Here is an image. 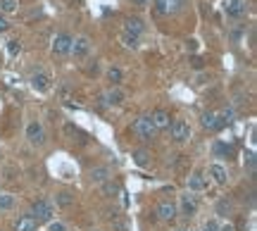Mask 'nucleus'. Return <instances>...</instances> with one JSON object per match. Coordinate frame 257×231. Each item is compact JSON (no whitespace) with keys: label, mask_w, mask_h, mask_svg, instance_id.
I'll use <instances>...</instances> for the list:
<instances>
[{"label":"nucleus","mask_w":257,"mask_h":231,"mask_svg":"<svg viewBox=\"0 0 257 231\" xmlns=\"http://www.w3.org/2000/svg\"><path fill=\"white\" fill-rule=\"evenodd\" d=\"M55 205H60V207H72L74 205V193H69V191H60V193L55 195Z\"/></svg>","instance_id":"nucleus-19"},{"label":"nucleus","mask_w":257,"mask_h":231,"mask_svg":"<svg viewBox=\"0 0 257 231\" xmlns=\"http://www.w3.org/2000/svg\"><path fill=\"white\" fill-rule=\"evenodd\" d=\"M200 124L207 131H221V129H224V122H221V117H219V112H217V110H207V112H205V114L200 117Z\"/></svg>","instance_id":"nucleus-8"},{"label":"nucleus","mask_w":257,"mask_h":231,"mask_svg":"<svg viewBox=\"0 0 257 231\" xmlns=\"http://www.w3.org/2000/svg\"><path fill=\"white\" fill-rule=\"evenodd\" d=\"M207 174L212 176L214 184H226V181H229V172H226V167L221 165V162H212V165L207 167Z\"/></svg>","instance_id":"nucleus-13"},{"label":"nucleus","mask_w":257,"mask_h":231,"mask_svg":"<svg viewBox=\"0 0 257 231\" xmlns=\"http://www.w3.org/2000/svg\"><path fill=\"white\" fill-rule=\"evenodd\" d=\"M134 5H138V8H146V5H150V0H131Z\"/></svg>","instance_id":"nucleus-35"},{"label":"nucleus","mask_w":257,"mask_h":231,"mask_svg":"<svg viewBox=\"0 0 257 231\" xmlns=\"http://www.w3.org/2000/svg\"><path fill=\"white\" fill-rule=\"evenodd\" d=\"M19 0H0V15H12L17 12Z\"/></svg>","instance_id":"nucleus-22"},{"label":"nucleus","mask_w":257,"mask_h":231,"mask_svg":"<svg viewBox=\"0 0 257 231\" xmlns=\"http://www.w3.org/2000/svg\"><path fill=\"white\" fill-rule=\"evenodd\" d=\"M100 188H102V193H105V195H110V198H112V195H117V193H119V186L114 184L112 179H110V181H105V184H100Z\"/></svg>","instance_id":"nucleus-25"},{"label":"nucleus","mask_w":257,"mask_h":231,"mask_svg":"<svg viewBox=\"0 0 257 231\" xmlns=\"http://www.w3.org/2000/svg\"><path fill=\"white\" fill-rule=\"evenodd\" d=\"M150 120H153V127H155L157 131H165V129L172 127V117H169V112L162 110V107L153 112V114H150Z\"/></svg>","instance_id":"nucleus-12"},{"label":"nucleus","mask_w":257,"mask_h":231,"mask_svg":"<svg viewBox=\"0 0 257 231\" xmlns=\"http://www.w3.org/2000/svg\"><path fill=\"white\" fill-rule=\"evenodd\" d=\"M207 188V176L202 174L200 169H195L191 176H188V191L191 193H202Z\"/></svg>","instance_id":"nucleus-11"},{"label":"nucleus","mask_w":257,"mask_h":231,"mask_svg":"<svg viewBox=\"0 0 257 231\" xmlns=\"http://www.w3.org/2000/svg\"><path fill=\"white\" fill-rule=\"evenodd\" d=\"M91 53V41H88V36H79V38H72V48H69V55L74 57H86Z\"/></svg>","instance_id":"nucleus-9"},{"label":"nucleus","mask_w":257,"mask_h":231,"mask_svg":"<svg viewBox=\"0 0 257 231\" xmlns=\"http://www.w3.org/2000/svg\"><path fill=\"white\" fill-rule=\"evenodd\" d=\"M172 139L176 141V143H188V139H191V127H188V122L184 120H172Z\"/></svg>","instance_id":"nucleus-5"},{"label":"nucleus","mask_w":257,"mask_h":231,"mask_svg":"<svg viewBox=\"0 0 257 231\" xmlns=\"http://www.w3.org/2000/svg\"><path fill=\"white\" fill-rule=\"evenodd\" d=\"M121 43L126 48H138V38L131 36V34H121Z\"/></svg>","instance_id":"nucleus-26"},{"label":"nucleus","mask_w":257,"mask_h":231,"mask_svg":"<svg viewBox=\"0 0 257 231\" xmlns=\"http://www.w3.org/2000/svg\"><path fill=\"white\" fill-rule=\"evenodd\" d=\"M155 214L160 222H174L176 219V203H172V200H162V203L155 207Z\"/></svg>","instance_id":"nucleus-7"},{"label":"nucleus","mask_w":257,"mask_h":231,"mask_svg":"<svg viewBox=\"0 0 257 231\" xmlns=\"http://www.w3.org/2000/svg\"><path fill=\"white\" fill-rule=\"evenodd\" d=\"M102 100H105V105H119V102L124 100V91L117 88V86H112L110 91L102 95Z\"/></svg>","instance_id":"nucleus-17"},{"label":"nucleus","mask_w":257,"mask_h":231,"mask_svg":"<svg viewBox=\"0 0 257 231\" xmlns=\"http://www.w3.org/2000/svg\"><path fill=\"white\" fill-rule=\"evenodd\" d=\"M226 15L229 17H243L245 15V3H231L226 8Z\"/></svg>","instance_id":"nucleus-23"},{"label":"nucleus","mask_w":257,"mask_h":231,"mask_svg":"<svg viewBox=\"0 0 257 231\" xmlns=\"http://www.w3.org/2000/svg\"><path fill=\"white\" fill-rule=\"evenodd\" d=\"M10 29V22H8V17L5 15H0V34H5Z\"/></svg>","instance_id":"nucleus-31"},{"label":"nucleus","mask_w":257,"mask_h":231,"mask_svg":"<svg viewBox=\"0 0 257 231\" xmlns=\"http://www.w3.org/2000/svg\"><path fill=\"white\" fill-rule=\"evenodd\" d=\"M214 210H217V214H219V217H229V214L233 212V203H231L229 198H221V200H217Z\"/></svg>","instance_id":"nucleus-18"},{"label":"nucleus","mask_w":257,"mask_h":231,"mask_svg":"<svg viewBox=\"0 0 257 231\" xmlns=\"http://www.w3.org/2000/svg\"><path fill=\"white\" fill-rule=\"evenodd\" d=\"M231 153H233L231 146H224V143H217V146H214V155H231Z\"/></svg>","instance_id":"nucleus-27"},{"label":"nucleus","mask_w":257,"mask_h":231,"mask_svg":"<svg viewBox=\"0 0 257 231\" xmlns=\"http://www.w3.org/2000/svg\"><path fill=\"white\" fill-rule=\"evenodd\" d=\"M134 162H136L138 167H148V165H150V153H148L146 148L134 150Z\"/></svg>","instance_id":"nucleus-20"},{"label":"nucleus","mask_w":257,"mask_h":231,"mask_svg":"<svg viewBox=\"0 0 257 231\" xmlns=\"http://www.w3.org/2000/svg\"><path fill=\"white\" fill-rule=\"evenodd\" d=\"M69 48H72V34L62 31V34H57L53 38V55H57V57L69 55Z\"/></svg>","instance_id":"nucleus-6"},{"label":"nucleus","mask_w":257,"mask_h":231,"mask_svg":"<svg viewBox=\"0 0 257 231\" xmlns=\"http://www.w3.org/2000/svg\"><path fill=\"white\" fill-rule=\"evenodd\" d=\"M50 231H67V226L62 222H50Z\"/></svg>","instance_id":"nucleus-32"},{"label":"nucleus","mask_w":257,"mask_h":231,"mask_svg":"<svg viewBox=\"0 0 257 231\" xmlns=\"http://www.w3.org/2000/svg\"><path fill=\"white\" fill-rule=\"evenodd\" d=\"M107 81H110L112 86H119V83L124 81V72H121L119 67H110V69H107Z\"/></svg>","instance_id":"nucleus-21"},{"label":"nucleus","mask_w":257,"mask_h":231,"mask_svg":"<svg viewBox=\"0 0 257 231\" xmlns=\"http://www.w3.org/2000/svg\"><path fill=\"white\" fill-rule=\"evenodd\" d=\"M31 86H34V91H38V93L50 91V76H48L46 72H36V74H31Z\"/></svg>","instance_id":"nucleus-14"},{"label":"nucleus","mask_w":257,"mask_h":231,"mask_svg":"<svg viewBox=\"0 0 257 231\" xmlns=\"http://www.w3.org/2000/svg\"><path fill=\"white\" fill-rule=\"evenodd\" d=\"M202 231H219V222L217 219H207L202 224Z\"/></svg>","instance_id":"nucleus-29"},{"label":"nucleus","mask_w":257,"mask_h":231,"mask_svg":"<svg viewBox=\"0 0 257 231\" xmlns=\"http://www.w3.org/2000/svg\"><path fill=\"white\" fill-rule=\"evenodd\" d=\"M131 134L141 141H153L157 136V129L153 127V120H150V114H141L134 120L131 124Z\"/></svg>","instance_id":"nucleus-1"},{"label":"nucleus","mask_w":257,"mask_h":231,"mask_svg":"<svg viewBox=\"0 0 257 231\" xmlns=\"http://www.w3.org/2000/svg\"><path fill=\"white\" fill-rule=\"evenodd\" d=\"M31 217L36 219V222H53V214H55V205L46 200V198H38L31 203Z\"/></svg>","instance_id":"nucleus-2"},{"label":"nucleus","mask_w":257,"mask_h":231,"mask_svg":"<svg viewBox=\"0 0 257 231\" xmlns=\"http://www.w3.org/2000/svg\"><path fill=\"white\" fill-rule=\"evenodd\" d=\"M198 198L193 193H184L181 198H179V205H176V212L184 214V217H193V214L198 212Z\"/></svg>","instance_id":"nucleus-4"},{"label":"nucleus","mask_w":257,"mask_h":231,"mask_svg":"<svg viewBox=\"0 0 257 231\" xmlns=\"http://www.w3.org/2000/svg\"><path fill=\"white\" fill-rule=\"evenodd\" d=\"M146 31V24H143V19L138 17H128L126 22H124V34H131V36H141Z\"/></svg>","instance_id":"nucleus-15"},{"label":"nucleus","mask_w":257,"mask_h":231,"mask_svg":"<svg viewBox=\"0 0 257 231\" xmlns=\"http://www.w3.org/2000/svg\"><path fill=\"white\" fill-rule=\"evenodd\" d=\"M219 231H236V226L231 222H224V224H219Z\"/></svg>","instance_id":"nucleus-33"},{"label":"nucleus","mask_w":257,"mask_h":231,"mask_svg":"<svg viewBox=\"0 0 257 231\" xmlns=\"http://www.w3.org/2000/svg\"><path fill=\"white\" fill-rule=\"evenodd\" d=\"M245 165H248L250 172H255V155H252V153H248V155H245Z\"/></svg>","instance_id":"nucleus-30"},{"label":"nucleus","mask_w":257,"mask_h":231,"mask_svg":"<svg viewBox=\"0 0 257 231\" xmlns=\"http://www.w3.org/2000/svg\"><path fill=\"white\" fill-rule=\"evenodd\" d=\"M19 50H22V43H19V41H8V53L10 55H19Z\"/></svg>","instance_id":"nucleus-28"},{"label":"nucleus","mask_w":257,"mask_h":231,"mask_svg":"<svg viewBox=\"0 0 257 231\" xmlns=\"http://www.w3.org/2000/svg\"><path fill=\"white\" fill-rule=\"evenodd\" d=\"M112 179V172L107 165H98V167H91L88 169V181L91 184H105Z\"/></svg>","instance_id":"nucleus-10"},{"label":"nucleus","mask_w":257,"mask_h":231,"mask_svg":"<svg viewBox=\"0 0 257 231\" xmlns=\"http://www.w3.org/2000/svg\"><path fill=\"white\" fill-rule=\"evenodd\" d=\"M112 226H114L117 231H128V229H126V224H124V222H112Z\"/></svg>","instance_id":"nucleus-34"},{"label":"nucleus","mask_w":257,"mask_h":231,"mask_svg":"<svg viewBox=\"0 0 257 231\" xmlns=\"http://www.w3.org/2000/svg\"><path fill=\"white\" fill-rule=\"evenodd\" d=\"M12 207H15V195L0 193V210H12Z\"/></svg>","instance_id":"nucleus-24"},{"label":"nucleus","mask_w":257,"mask_h":231,"mask_svg":"<svg viewBox=\"0 0 257 231\" xmlns=\"http://www.w3.org/2000/svg\"><path fill=\"white\" fill-rule=\"evenodd\" d=\"M231 3H245V0H231Z\"/></svg>","instance_id":"nucleus-36"},{"label":"nucleus","mask_w":257,"mask_h":231,"mask_svg":"<svg viewBox=\"0 0 257 231\" xmlns=\"http://www.w3.org/2000/svg\"><path fill=\"white\" fill-rule=\"evenodd\" d=\"M176 231H188V229H176Z\"/></svg>","instance_id":"nucleus-37"},{"label":"nucleus","mask_w":257,"mask_h":231,"mask_svg":"<svg viewBox=\"0 0 257 231\" xmlns=\"http://www.w3.org/2000/svg\"><path fill=\"white\" fill-rule=\"evenodd\" d=\"M27 141L31 143V146H43L48 141V136H46V129H43V124L38 120H34V122H29L27 124Z\"/></svg>","instance_id":"nucleus-3"},{"label":"nucleus","mask_w":257,"mask_h":231,"mask_svg":"<svg viewBox=\"0 0 257 231\" xmlns=\"http://www.w3.org/2000/svg\"><path fill=\"white\" fill-rule=\"evenodd\" d=\"M36 229H38V222L31 214H22L15 222V231H36Z\"/></svg>","instance_id":"nucleus-16"}]
</instances>
